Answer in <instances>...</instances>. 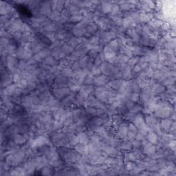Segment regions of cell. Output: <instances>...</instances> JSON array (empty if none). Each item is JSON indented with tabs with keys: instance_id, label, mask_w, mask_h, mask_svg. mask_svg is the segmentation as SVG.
Wrapping results in <instances>:
<instances>
[{
	"instance_id": "cell-1",
	"label": "cell",
	"mask_w": 176,
	"mask_h": 176,
	"mask_svg": "<svg viewBox=\"0 0 176 176\" xmlns=\"http://www.w3.org/2000/svg\"><path fill=\"white\" fill-rule=\"evenodd\" d=\"M7 67L10 69H13L16 68L17 65V59L15 57H13V56H10L7 58Z\"/></svg>"
},
{
	"instance_id": "cell-2",
	"label": "cell",
	"mask_w": 176,
	"mask_h": 176,
	"mask_svg": "<svg viewBox=\"0 0 176 176\" xmlns=\"http://www.w3.org/2000/svg\"><path fill=\"white\" fill-rule=\"evenodd\" d=\"M63 6V2H52V7L54 11L59 12L62 10V8Z\"/></svg>"
},
{
	"instance_id": "cell-3",
	"label": "cell",
	"mask_w": 176,
	"mask_h": 176,
	"mask_svg": "<svg viewBox=\"0 0 176 176\" xmlns=\"http://www.w3.org/2000/svg\"><path fill=\"white\" fill-rule=\"evenodd\" d=\"M103 11L105 13H107V12H110L112 11V6L111 4H109V3H105V4L103 5Z\"/></svg>"
},
{
	"instance_id": "cell-4",
	"label": "cell",
	"mask_w": 176,
	"mask_h": 176,
	"mask_svg": "<svg viewBox=\"0 0 176 176\" xmlns=\"http://www.w3.org/2000/svg\"><path fill=\"white\" fill-rule=\"evenodd\" d=\"M48 59V60H49V59H50V61H52V58H51V57H50H50H48V59ZM46 62L48 63V64H50H50H52V63H53V62H54V61H46Z\"/></svg>"
}]
</instances>
